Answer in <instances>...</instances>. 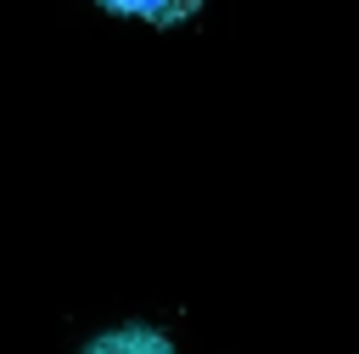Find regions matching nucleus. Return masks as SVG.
Masks as SVG:
<instances>
[{"label": "nucleus", "instance_id": "2", "mask_svg": "<svg viewBox=\"0 0 359 354\" xmlns=\"http://www.w3.org/2000/svg\"><path fill=\"white\" fill-rule=\"evenodd\" d=\"M107 17H123V22H146V28H180L191 22L208 0H95Z\"/></svg>", "mask_w": 359, "mask_h": 354}, {"label": "nucleus", "instance_id": "1", "mask_svg": "<svg viewBox=\"0 0 359 354\" xmlns=\"http://www.w3.org/2000/svg\"><path fill=\"white\" fill-rule=\"evenodd\" d=\"M79 354H180V348H174L168 332H157V326H146V320H123V326L95 332Z\"/></svg>", "mask_w": 359, "mask_h": 354}]
</instances>
